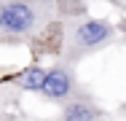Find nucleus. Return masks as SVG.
Listing matches in <instances>:
<instances>
[{"mask_svg": "<svg viewBox=\"0 0 126 121\" xmlns=\"http://www.w3.org/2000/svg\"><path fill=\"white\" fill-rule=\"evenodd\" d=\"M56 19V0H0V43L32 40Z\"/></svg>", "mask_w": 126, "mask_h": 121, "instance_id": "f257e3e1", "label": "nucleus"}, {"mask_svg": "<svg viewBox=\"0 0 126 121\" xmlns=\"http://www.w3.org/2000/svg\"><path fill=\"white\" fill-rule=\"evenodd\" d=\"M115 40V27L107 19H94L89 14L67 16L64 22V38H62V62L75 67L80 59L107 48Z\"/></svg>", "mask_w": 126, "mask_h": 121, "instance_id": "f03ea898", "label": "nucleus"}, {"mask_svg": "<svg viewBox=\"0 0 126 121\" xmlns=\"http://www.w3.org/2000/svg\"><path fill=\"white\" fill-rule=\"evenodd\" d=\"M80 92H83V89H80V83H78L75 67L59 59L51 70H46L43 86H40L38 94H43L48 102H54V105H62V102H67L70 97L80 94Z\"/></svg>", "mask_w": 126, "mask_h": 121, "instance_id": "7ed1b4c3", "label": "nucleus"}, {"mask_svg": "<svg viewBox=\"0 0 126 121\" xmlns=\"http://www.w3.org/2000/svg\"><path fill=\"white\" fill-rule=\"evenodd\" d=\"M59 108L62 110H59V116L54 121H107V110L102 108L94 97H89L86 92L70 97Z\"/></svg>", "mask_w": 126, "mask_h": 121, "instance_id": "20e7f679", "label": "nucleus"}, {"mask_svg": "<svg viewBox=\"0 0 126 121\" xmlns=\"http://www.w3.org/2000/svg\"><path fill=\"white\" fill-rule=\"evenodd\" d=\"M43 78H46V70L40 65H30V67H24L16 75V89H22V92H40Z\"/></svg>", "mask_w": 126, "mask_h": 121, "instance_id": "39448f33", "label": "nucleus"}, {"mask_svg": "<svg viewBox=\"0 0 126 121\" xmlns=\"http://www.w3.org/2000/svg\"><path fill=\"white\" fill-rule=\"evenodd\" d=\"M113 3H115V0H113Z\"/></svg>", "mask_w": 126, "mask_h": 121, "instance_id": "423d86ee", "label": "nucleus"}]
</instances>
